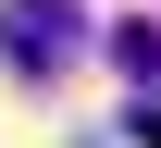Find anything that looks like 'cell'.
Listing matches in <instances>:
<instances>
[{
    "label": "cell",
    "mask_w": 161,
    "mask_h": 148,
    "mask_svg": "<svg viewBox=\"0 0 161 148\" xmlns=\"http://www.w3.org/2000/svg\"><path fill=\"white\" fill-rule=\"evenodd\" d=\"M124 136H136V148H161V86H149L136 111H124Z\"/></svg>",
    "instance_id": "cell-3"
},
{
    "label": "cell",
    "mask_w": 161,
    "mask_h": 148,
    "mask_svg": "<svg viewBox=\"0 0 161 148\" xmlns=\"http://www.w3.org/2000/svg\"><path fill=\"white\" fill-rule=\"evenodd\" d=\"M75 49H87V13L75 0H0V62L13 74H62Z\"/></svg>",
    "instance_id": "cell-1"
},
{
    "label": "cell",
    "mask_w": 161,
    "mask_h": 148,
    "mask_svg": "<svg viewBox=\"0 0 161 148\" xmlns=\"http://www.w3.org/2000/svg\"><path fill=\"white\" fill-rule=\"evenodd\" d=\"M112 62L136 74V86H161V13H124L112 25Z\"/></svg>",
    "instance_id": "cell-2"
}]
</instances>
